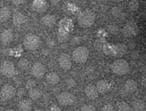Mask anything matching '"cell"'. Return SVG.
Returning a JSON list of instances; mask_svg holds the SVG:
<instances>
[{
	"label": "cell",
	"mask_w": 146,
	"mask_h": 111,
	"mask_svg": "<svg viewBox=\"0 0 146 111\" xmlns=\"http://www.w3.org/2000/svg\"><path fill=\"white\" fill-rule=\"evenodd\" d=\"M124 89L127 93H135L138 89V84L133 79H128L124 84Z\"/></svg>",
	"instance_id": "obj_15"
},
{
	"label": "cell",
	"mask_w": 146,
	"mask_h": 111,
	"mask_svg": "<svg viewBox=\"0 0 146 111\" xmlns=\"http://www.w3.org/2000/svg\"><path fill=\"white\" fill-rule=\"evenodd\" d=\"M41 45V39L37 35H28L24 40V46L27 50H36Z\"/></svg>",
	"instance_id": "obj_5"
},
{
	"label": "cell",
	"mask_w": 146,
	"mask_h": 111,
	"mask_svg": "<svg viewBox=\"0 0 146 111\" xmlns=\"http://www.w3.org/2000/svg\"><path fill=\"white\" fill-rule=\"evenodd\" d=\"M141 84H142V86H143V87L146 88V74H144L143 76L141 77Z\"/></svg>",
	"instance_id": "obj_30"
},
{
	"label": "cell",
	"mask_w": 146,
	"mask_h": 111,
	"mask_svg": "<svg viewBox=\"0 0 146 111\" xmlns=\"http://www.w3.org/2000/svg\"><path fill=\"white\" fill-rule=\"evenodd\" d=\"M57 101L62 106H71L76 102V97L70 92L63 91L57 97Z\"/></svg>",
	"instance_id": "obj_4"
},
{
	"label": "cell",
	"mask_w": 146,
	"mask_h": 111,
	"mask_svg": "<svg viewBox=\"0 0 146 111\" xmlns=\"http://www.w3.org/2000/svg\"><path fill=\"white\" fill-rule=\"evenodd\" d=\"M0 72L6 77L11 78L15 74V67L12 62L5 60L0 65Z\"/></svg>",
	"instance_id": "obj_6"
},
{
	"label": "cell",
	"mask_w": 146,
	"mask_h": 111,
	"mask_svg": "<svg viewBox=\"0 0 146 111\" xmlns=\"http://www.w3.org/2000/svg\"><path fill=\"white\" fill-rule=\"evenodd\" d=\"M89 57V51L84 46L76 48L72 52V59L76 63L84 64L86 62Z\"/></svg>",
	"instance_id": "obj_3"
},
{
	"label": "cell",
	"mask_w": 146,
	"mask_h": 111,
	"mask_svg": "<svg viewBox=\"0 0 146 111\" xmlns=\"http://www.w3.org/2000/svg\"><path fill=\"white\" fill-rule=\"evenodd\" d=\"M46 80L48 84L54 86V85H56L59 83L60 76L56 72H49L48 74H47L46 76Z\"/></svg>",
	"instance_id": "obj_16"
},
{
	"label": "cell",
	"mask_w": 146,
	"mask_h": 111,
	"mask_svg": "<svg viewBox=\"0 0 146 111\" xmlns=\"http://www.w3.org/2000/svg\"><path fill=\"white\" fill-rule=\"evenodd\" d=\"M16 93H17V91H16L15 88L8 84L3 85L0 90V95H1V99L4 101H9L12 99L15 96Z\"/></svg>",
	"instance_id": "obj_7"
},
{
	"label": "cell",
	"mask_w": 146,
	"mask_h": 111,
	"mask_svg": "<svg viewBox=\"0 0 146 111\" xmlns=\"http://www.w3.org/2000/svg\"><path fill=\"white\" fill-rule=\"evenodd\" d=\"M96 20L95 14L91 10H86L80 14L78 17V25L82 28H89L94 24Z\"/></svg>",
	"instance_id": "obj_2"
},
{
	"label": "cell",
	"mask_w": 146,
	"mask_h": 111,
	"mask_svg": "<svg viewBox=\"0 0 146 111\" xmlns=\"http://www.w3.org/2000/svg\"><path fill=\"white\" fill-rule=\"evenodd\" d=\"M46 67L41 62H35L31 67V74L36 79H41L45 75Z\"/></svg>",
	"instance_id": "obj_8"
},
{
	"label": "cell",
	"mask_w": 146,
	"mask_h": 111,
	"mask_svg": "<svg viewBox=\"0 0 146 111\" xmlns=\"http://www.w3.org/2000/svg\"><path fill=\"white\" fill-rule=\"evenodd\" d=\"M28 94L30 99L33 101L38 100V99L41 97V95H42L41 94V91L35 87L29 89Z\"/></svg>",
	"instance_id": "obj_22"
},
{
	"label": "cell",
	"mask_w": 146,
	"mask_h": 111,
	"mask_svg": "<svg viewBox=\"0 0 146 111\" xmlns=\"http://www.w3.org/2000/svg\"><path fill=\"white\" fill-rule=\"evenodd\" d=\"M4 111H14L13 109H10V108H8V109H6V110H4Z\"/></svg>",
	"instance_id": "obj_34"
},
{
	"label": "cell",
	"mask_w": 146,
	"mask_h": 111,
	"mask_svg": "<svg viewBox=\"0 0 146 111\" xmlns=\"http://www.w3.org/2000/svg\"><path fill=\"white\" fill-rule=\"evenodd\" d=\"M49 111H61L60 109L57 107L56 106H52L51 108H50Z\"/></svg>",
	"instance_id": "obj_32"
},
{
	"label": "cell",
	"mask_w": 146,
	"mask_h": 111,
	"mask_svg": "<svg viewBox=\"0 0 146 111\" xmlns=\"http://www.w3.org/2000/svg\"><path fill=\"white\" fill-rule=\"evenodd\" d=\"M34 111H44V110H43L42 109H36V110Z\"/></svg>",
	"instance_id": "obj_35"
},
{
	"label": "cell",
	"mask_w": 146,
	"mask_h": 111,
	"mask_svg": "<svg viewBox=\"0 0 146 111\" xmlns=\"http://www.w3.org/2000/svg\"><path fill=\"white\" fill-rule=\"evenodd\" d=\"M111 84L106 80H104V79H101V80L98 81L96 84V88L98 89V92L100 93H106L107 92H108L111 89Z\"/></svg>",
	"instance_id": "obj_13"
},
{
	"label": "cell",
	"mask_w": 146,
	"mask_h": 111,
	"mask_svg": "<svg viewBox=\"0 0 146 111\" xmlns=\"http://www.w3.org/2000/svg\"><path fill=\"white\" fill-rule=\"evenodd\" d=\"M12 1V3H14V4H17V5H19V4H21L25 2L26 0H11Z\"/></svg>",
	"instance_id": "obj_31"
},
{
	"label": "cell",
	"mask_w": 146,
	"mask_h": 111,
	"mask_svg": "<svg viewBox=\"0 0 146 111\" xmlns=\"http://www.w3.org/2000/svg\"><path fill=\"white\" fill-rule=\"evenodd\" d=\"M81 111H96L95 106L91 104H86L81 107Z\"/></svg>",
	"instance_id": "obj_26"
},
{
	"label": "cell",
	"mask_w": 146,
	"mask_h": 111,
	"mask_svg": "<svg viewBox=\"0 0 146 111\" xmlns=\"http://www.w3.org/2000/svg\"><path fill=\"white\" fill-rule=\"evenodd\" d=\"M11 11L8 7H3L0 10V21L6 22L11 17Z\"/></svg>",
	"instance_id": "obj_21"
},
{
	"label": "cell",
	"mask_w": 146,
	"mask_h": 111,
	"mask_svg": "<svg viewBox=\"0 0 146 111\" xmlns=\"http://www.w3.org/2000/svg\"><path fill=\"white\" fill-rule=\"evenodd\" d=\"M30 66V62L26 58H21V59H19V61L18 62V67L21 70H27L29 68Z\"/></svg>",
	"instance_id": "obj_23"
},
{
	"label": "cell",
	"mask_w": 146,
	"mask_h": 111,
	"mask_svg": "<svg viewBox=\"0 0 146 111\" xmlns=\"http://www.w3.org/2000/svg\"><path fill=\"white\" fill-rule=\"evenodd\" d=\"M17 94L18 95L19 97H23L25 94V90L24 89H19L17 92Z\"/></svg>",
	"instance_id": "obj_29"
},
{
	"label": "cell",
	"mask_w": 146,
	"mask_h": 111,
	"mask_svg": "<svg viewBox=\"0 0 146 111\" xmlns=\"http://www.w3.org/2000/svg\"><path fill=\"white\" fill-rule=\"evenodd\" d=\"M101 111H115L114 110V107L113 105L108 103V104L104 105L101 108Z\"/></svg>",
	"instance_id": "obj_27"
},
{
	"label": "cell",
	"mask_w": 146,
	"mask_h": 111,
	"mask_svg": "<svg viewBox=\"0 0 146 111\" xmlns=\"http://www.w3.org/2000/svg\"><path fill=\"white\" fill-rule=\"evenodd\" d=\"M145 98H146V93H145Z\"/></svg>",
	"instance_id": "obj_36"
},
{
	"label": "cell",
	"mask_w": 146,
	"mask_h": 111,
	"mask_svg": "<svg viewBox=\"0 0 146 111\" xmlns=\"http://www.w3.org/2000/svg\"><path fill=\"white\" fill-rule=\"evenodd\" d=\"M14 38L12 31L10 29H5L0 33V40L4 45L10 43Z\"/></svg>",
	"instance_id": "obj_11"
},
{
	"label": "cell",
	"mask_w": 146,
	"mask_h": 111,
	"mask_svg": "<svg viewBox=\"0 0 146 111\" xmlns=\"http://www.w3.org/2000/svg\"><path fill=\"white\" fill-rule=\"evenodd\" d=\"M32 108V101L29 99H23L18 103V109L20 111H29Z\"/></svg>",
	"instance_id": "obj_19"
},
{
	"label": "cell",
	"mask_w": 146,
	"mask_h": 111,
	"mask_svg": "<svg viewBox=\"0 0 146 111\" xmlns=\"http://www.w3.org/2000/svg\"><path fill=\"white\" fill-rule=\"evenodd\" d=\"M26 86H27V89H29L34 88L36 86V82L34 80V79H29V80L27 81Z\"/></svg>",
	"instance_id": "obj_28"
},
{
	"label": "cell",
	"mask_w": 146,
	"mask_h": 111,
	"mask_svg": "<svg viewBox=\"0 0 146 111\" xmlns=\"http://www.w3.org/2000/svg\"><path fill=\"white\" fill-rule=\"evenodd\" d=\"M49 1L52 5H56L61 1V0H49Z\"/></svg>",
	"instance_id": "obj_33"
},
{
	"label": "cell",
	"mask_w": 146,
	"mask_h": 111,
	"mask_svg": "<svg viewBox=\"0 0 146 111\" xmlns=\"http://www.w3.org/2000/svg\"><path fill=\"white\" fill-rule=\"evenodd\" d=\"M27 17L21 12H15L12 16L13 24L16 26H19L27 22Z\"/></svg>",
	"instance_id": "obj_12"
},
{
	"label": "cell",
	"mask_w": 146,
	"mask_h": 111,
	"mask_svg": "<svg viewBox=\"0 0 146 111\" xmlns=\"http://www.w3.org/2000/svg\"><path fill=\"white\" fill-rule=\"evenodd\" d=\"M131 108L134 111H143L146 108V104L143 100L137 99L132 102Z\"/></svg>",
	"instance_id": "obj_20"
},
{
	"label": "cell",
	"mask_w": 146,
	"mask_h": 111,
	"mask_svg": "<svg viewBox=\"0 0 146 111\" xmlns=\"http://www.w3.org/2000/svg\"><path fill=\"white\" fill-rule=\"evenodd\" d=\"M138 26L135 23H129L124 28V33L126 36H135L138 33Z\"/></svg>",
	"instance_id": "obj_14"
},
{
	"label": "cell",
	"mask_w": 146,
	"mask_h": 111,
	"mask_svg": "<svg viewBox=\"0 0 146 111\" xmlns=\"http://www.w3.org/2000/svg\"><path fill=\"white\" fill-rule=\"evenodd\" d=\"M84 93L87 98L90 100H95L98 97V94H99L96 86H94V85H88L86 86L84 89Z\"/></svg>",
	"instance_id": "obj_10"
},
{
	"label": "cell",
	"mask_w": 146,
	"mask_h": 111,
	"mask_svg": "<svg viewBox=\"0 0 146 111\" xmlns=\"http://www.w3.org/2000/svg\"><path fill=\"white\" fill-rule=\"evenodd\" d=\"M56 19L55 16L50 15V14H47L41 18V23L43 24V25L48 27V28L54 26L56 24Z\"/></svg>",
	"instance_id": "obj_18"
},
{
	"label": "cell",
	"mask_w": 146,
	"mask_h": 111,
	"mask_svg": "<svg viewBox=\"0 0 146 111\" xmlns=\"http://www.w3.org/2000/svg\"><path fill=\"white\" fill-rule=\"evenodd\" d=\"M33 8L37 12H44L47 8V3L46 0H34L33 2Z\"/></svg>",
	"instance_id": "obj_17"
},
{
	"label": "cell",
	"mask_w": 146,
	"mask_h": 111,
	"mask_svg": "<svg viewBox=\"0 0 146 111\" xmlns=\"http://www.w3.org/2000/svg\"><path fill=\"white\" fill-rule=\"evenodd\" d=\"M128 8L131 11H137L139 8V2L138 0H131L128 4Z\"/></svg>",
	"instance_id": "obj_25"
},
{
	"label": "cell",
	"mask_w": 146,
	"mask_h": 111,
	"mask_svg": "<svg viewBox=\"0 0 146 111\" xmlns=\"http://www.w3.org/2000/svg\"><path fill=\"white\" fill-rule=\"evenodd\" d=\"M58 65L63 70H69L72 67V60L71 57L68 54H61L58 57Z\"/></svg>",
	"instance_id": "obj_9"
},
{
	"label": "cell",
	"mask_w": 146,
	"mask_h": 111,
	"mask_svg": "<svg viewBox=\"0 0 146 111\" xmlns=\"http://www.w3.org/2000/svg\"><path fill=\"white\" fill-rule=\"evenodd\" d=\"M118 111H131V106L125 101H121L117 106Z\"/></svg>",
	"instance_id": "obj_24"
},
{
	"label": "cell",
	"mask_w": 146,
	"mask_h": 111,
	"mask_svg": "<svg viewBox=\"0 0 146 111\" xmlns=\"http://www.w3.org/2000/svg\"><path fill=\"white\" fill-rule=\"evenodd\" d=\"M111 69L113 73L115 75L123 76L129 72L130 65L128 61L125 59H116L111 65Z\"/></svg>",
	"instance_id": "obj_1"
}]
</instances>
